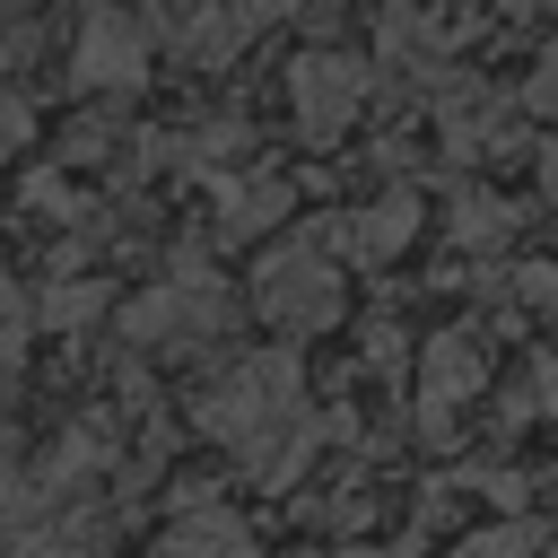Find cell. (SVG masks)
I'll return each mask as SVG.
<instances>
[{"label": "cell", "mask_w": 558, "mask_h": 558, "mask_svg": "<svg viewBox=\"0 0 558 558\" xmlns=\"http://www.w3.org/2000/svg\"><path fill=\"white\" fill-rule=\"evenodd\" d=\"M192 418H201V436L227 445L262 488H288V480L314 462V445H323V418H314L305 375H296L288 349H244L235 366H218V375L201 384Z\"/></svg>", "instance_id": "1"}, {"label": "cell", "mask_w": 558, "mask_h": 558, "mask_svg": "<svg viewBox=\"0 0 558 558\" xmlns=\"http://www.w3.org/2000/svg\"><path fill=\"white\" fill-rule=\"evenodd\" d=\"M340 270H349V262H340L323 235H288V244H270V253L253 262V314H262L279 340H314V331H331L340 305H349Z\"/></svg>", "instance_id": "2"}, {"label": "cell", "mask_w": 558, "mask_h": 558, "mask_svg": "<svg viewBox=\"0 0 558 558\" xmlns=\"http://www.w3.org/2000/svg\"><path fill=\"white\" fill-rule=\"evenodd\" d=\"M218 323H227V279H218L209 262L166 270V279H157V288L122 314V331H131L140 349H201Z\"/></svg>", "instance_id": "3"}, {"label": "cell", "mask_w": 558, "mask_h": 558, "mask_svg": "<svg viewBox=\"0 0 558 558\" xmlns=\"http://www.w3.org/2000/svg\"><path fill=\"white\" fill-rule=\"evenodd\" d=\"M357 105H366V70H357L340 44H314V52L288 61V113H296V131H305L314 148H331V140L357 122Z\"/></svg>", "instance_id": "4"}, {"label": "cell", "mask_w": 558, "mask_h": 558, "mask_svg": "<svg viewBox=\"0 0 558 558\" xmlns=\"http://www.w3.org/2000/svg\"><path fill=\"white\" fill-rule=\"evenodd\" d=\"M70 78H78L87 96H131V87L148 78V35H140V17H131L122 0H96V9L78 17V35H70Z\"/></svg>", "instance_id": "5"}, {"label": "cell", "mask_w": 558, "mask_h": 558, "mask_svg": "<svg viewBox=\"0 0 558 558\" xmlns=\"http://www.w3.org/2000/svg\"><path fill=\"white\" fill-rule=\"evenodd\" d=\"M296 0H166V44L192 61V70H218L235 61L270 17H288Z\"/></svg>", "instance_id": "6"}, {"label": "cell", "mask_w": 558, "mask_h": 558, "mask_svg": "<svg viewBox=\"0 0 558 558\" xmlns=\"http://www.w3.org/2000/svg\"><path fill=\"white\" fill-rule=\"evenodd\" d=\"M488 384V340L480 331H427L418 340V427L445 436V418Z\"/></svg>", "instance_id": "7"}, {"label": "cell", "mask_w": 558, "mask_h": 558, "mask_svg": "<svg viewBox=\"0 0 558 558\" xmlns=\"http://www.w3.org/2000/svg\"><path fill=\"white\" fill-rule=\"evenodd\" d=\"M340 262H357V270H375V262H392L410 235H418V192L410 183H392L384 201H366V209H340V218H323L314 227Z\"/></svg>", "instance_id": "8"}, {"label": "cell", "mask_w": 558, "mask_h": 558, "mask_svg": "<svg viewBox=\"0 0 558 558\" xmlns=\"http://www.w3.org/2000/svg\"><path fill=\"white\" fill-rule=\"evenodd\" d=\"M166 558H253V532H244V514H235V506H227L209 480H192V488L174 497Z\"/></svg>", "instance_id": "9"}, {"label": "cell", "mask_w": 558, "mask_h": 558, "mask_svg": "<svg viewBox=\"0 0 558 558\" xmlns=\"http://www.w3.org/2000/svg\"><path fill=\"white\" fill-rule=\"evenodd\" d=\"M375 44H384V70H401V78H445L453 70V35L427 9H410V0H384Z\"/></svg>", "instance_id": "10"}, {"label": "cell", "mask_w": 558, "mask_h": 558, "mask_svg": "<svg viewBox=\"0 0 558 558\" xmlns=\"http://www.w3.org/2000/svg\"><path fill=\"white\" fill-rule=\"evenodd\" d=\"M288 218V183L279 174H227L218 183V235L235 244V235H270Z\"/></svg>", "instance_id": "11"}, {"label": "cell", "mask_w": 558, "mask_h": 558, "mask_svg": "<svg viewBox=\"0 0 558 558\" xmlns=\"http://www.w3.org/2000/svg\"><path fill=\"white\" fill-rule=\"evenodd\" d=\"M514 227H523V209L497 201V192H462V201H453V244H471V253H497Z\"/></svg>", "instance_id": "12"}, {"label": "cell", "mask_w": 558, "mask_h": 558, "mask_svg": "<svg viewBox=\"0 0 558 558\" xmlns=\"http://www.w3.org/2000/svg\"><path fill=\"white\" fill-rule=\"evenodd\" d=\"M549 549V532L541 523H523V514H506V523H480V532H462L445 558H541Z\"/></svg>", "instance_id": "13"}, {"label": "cell", "mask_w": 558, "mask_h": 558, "mask_svg": "<svg viewBox=\"0 0 558 558\" xmlns=\"http://www.w3.org/2000/svg\"><path fill=\"white\" fill-rule=\"evenodd\" d=\"M87 314H105V279H78V288H52V296H35V323H52V331H78Z\"/></svg>", "instance_id": "14"}, {"label": "cell", "mask_w": 558, "mask_h": 558, "mask_svg": "<svg viewBox=\"0 0 558 558\" xmlns=\"http://www.w3.org/2000/svg\"><path fill=\"white\" fill-rule=\"evenodd\" d=\"M26 140H35V105H26L17 87H0V166H9Z\"/></svg>", "instance_id": "15"}, {"label": "cell", "mask_w": 558, "mask_h": 558, "mask_svg": "<svg viewBox=\"0 0 558 558\" xmlns=\"http://www.w3.org/2000/svg\"><path fill=\"white\" fill-rule=\"evenodd\" d=\"M26 323H35V305H26V296H17V279L0 270V366L17 357V340H26Z\"/></svg>", "instance_id": "16"}, {"label": "cell", "mask_w": 558, "mask_h": 558, "mask_svg": "<svg viewBox=\"0 0 558 558\" xmlns=\"http://www.w3.org/2000/svg\"><path fill=\"white\" fill-rule=\"evenodd\" d=\"M523 105H532L541 122H558V52H549V61H541V70L523 78Z\"/></svg>", "instance_id": "17"}, {"label": "cell", "mask_w": 558, "mask_h": 558, "mask_svg": "<svg viewBox=\"0 0 558 558\" xmlns=\"http://www.w3.org/2000/svg\"><path fill=\"white\" fill-rule=\"evenodd\" d=\"M35 9H44V0H0V52H9V35H17Z\"/></svg>", "instance_id": "18"}, {"label": "cell", "mask_w": 558, "mask_h": 558, "mask_svg": "<svg viewBox=\"0 0 558 558\" xmlns=\"http://www.w3.org/2000/svg\"><path fill=\"white\" fill-rule=\"evenodd\" d=\"M532 392H541V401L558 410V357H532Z\"/></svg>", "instance_id": "19"}, {"label": "cell", "mask_w": 558, "mask_h": 558, "mask_svg": "<svg viewBox=\"0 0 558 558\" xmlns=\"http://www.w3.org/2000/svg\"><path fill=\"white\" fill-rule=\"evenodd\" d=\"M17 497V445H9V427H0V506Z\"/></svg>", "instance_id": "20"}, {"label": "cell", "mask_w": 558, "mask_h": 558, "mask_svg": "<svg viewBox=\"0 0 558 558\" xmlns=\"http://www.w3.org/2000/svg\"><path fill=\"white\" fill-rule=\"evenodd\" d=\"M541 201H549V209H558V140H549V148H541Z\"/></svg>", "instance_id": "21"}, {"label": "cell", "mask_w": 558, "mask_h": 558, "mask_svg": "<svg viewBox=\"0 0 558 558\" xmlns=\"http://www.w3.org/2000/svg\"><path fill=\"white\" fill-rule=\"evenodd\" d=\"M340 558H384V549H340Z\"/></svg>", "instance_id": "22"}]
</instances>
